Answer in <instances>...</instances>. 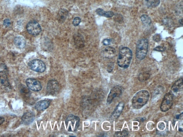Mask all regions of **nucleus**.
<instances>
[{
	"label": "nucleus",
	"mask_w": 183,
	"mask_h": 137,
	"mask_svg": "<svg viewBox=\"0 0 183 137\" xmlns=\"http://www.w3.org/2000/svg\"><path fill=\"white\" fill-rule=\"evenodd\" d=\"M146 5L149 7L155 8L160 5V0H145Z\"/></svg>",
	"instance_id": "obj_20"
},
{
	"label": "nucleus",
	"mask_w": 183,
	"mask_h": 137,
	"mask_svg": "<svg viewBox=\"0 0 183 137\" xmlns=\"http://www.w3.org/2000/svg\"><path fill=\"white\" fill-rule=\"evenodd\" d=\"M81 21V20L80 18L78 17H76L75 18L74 20H73V25L75 26H77L79 24Z\"/></svg>",
	"instance_id": "obj_23"
},
{
	"label": "nucleus",
	"mask_w": 183,
	"mask_h": 137,
	"mask_svg": "<svg viewBox=\"0 0 183 137\" xmlns=\"http://www.w3.org/2000/svg\"><path fill=\"white\" fill-rule=\"evenodd\" d=\"M141 19L143 25L145 26H148L151 23L150 18L146 15H144L141 16Z\"/></svg>",
	"instance_id": "obj_21"
},
{
	"label": "nucleus",
	"mask_w": 183,
	"mask_h": 137,
	"mask_svg": "<svg viewBox=\"0 0 183 137\" xmlns=\"http://www.w3.org/2000/svg\"><path fill=\"white\" fill-rule=\"evenodd\" d=\"M116 53V50L114 47H108L103 50L102 52V55L106 58H111L115 56Z\"/></svg>",
	"instance_id": "obj_11"
},
{
	"label": "nucleus",
	"mask_w": 183,
	"mask_h": 137,
	"mask_svg": "<svg viewBox=\"0 0 183 137\" xmlns=\"http://www.w3.org/2000/svg\"><path fill=\"white\" fill-rule=\"evenodd\" d=\"M51 102L48 100L39 101L35 105V108L38 111H43L46 109L50 106Z\"/></svg>",
	"instance_id": "obj_13"
},
{
	"label": "nucleus",
	"mask_w": 183,
	"mask_h": 137,
	"mask_svg": "<svg viewBox=\"0 0 183 137\" xmlns=\"http://www.w3.org/2000/svg\"><path fill=\"white\" fill-rule=\"evenodd\" d=\"M112 42V39H105L103 41V45H108L111 44Z\"/></svg>",
	"instance_id": "obj_24"
},
{
	"label": "nucleus",
	"mask_w": 183,
	"mask_h": 137,
	"mask_svg": "<svg viewBox=\"0 0 183 137\" xmlns=\"http://www.w3.org/2000/svg\"><path fill=\"white\" fill-rule=\"evenodd\" d=\"M182 114V113L180 115H177V116H176V118L177 119H179L180 118V117H181V116Z\"/></svg>",
	"instance_id": "obj_29"
},
{
	"label": "nucleus",
	"mask_w": 183,
	"mask_h": 137,
	"mask_svg": "<svg viewBox=\"0 0 183 137\" xmlns=\"http://www.w3.org/2000/svg\"><path fill=\"white\" fill-rule=\"evenodd\" d=\"M154 50L155 51L163 52V51H164L165 50V48L163 47L158 46L156 47Z\"/></svg>",
	"instance_id": "obj_27"
},
{
	"label": "nucleus",
	"mask_w": 183,
	"mask_h": 137,
	"mask_svg": "<svg viewBox=\"0 0 183 137\" xmlns=\"http://www.w3.org/2000/svg\"><path fill=\"white\" fill-rule=\"evenodd\" d=\"M59 85L58 81L55 80H49L48 82L47 89L48 92L50 94L54 95L58 93L59 89Z\"/></svg>",
	"instance_id": "obj_9"
},
{
	"label": "nucleus",
	"mask_w": 183,
	"mask_h": 137,
	"mask_svg": "<svg viewBox=\"0 0 183 137\" xmlns=\"http://www.w3.org/2000/svg\"><path fill=\"white\" fill-rule=\"evenodd\" d=\"M153 39H154V41H156V42H158V41H160L161 39V37L160 35L159 34H156L154 36V37H153Z\"/></svg>",
	"instance_id": "obj_25"
},
{
	"label": "nucleus",
	"mask_w": 183,
	"mask_h": 137,
	"mask_svg": "<svg viewBox=\"0 0 183 137\" xmlns=\"http://www.w3.org/2000/svg\"><path fill=\"white\" fill-rule=\"evenodd\" d=\"M173 102V95L168 93L165 95L160 106V109L162 112L168 111L172 107Z\"/></svg>",
	"instance_id": "obj_6"
},
{
	"label": "nucleus",
	"mask_w": 183,
	"mask_h": 137,
	"mask_svg": "<svg viewBox=\"0 0 183 137\" xmlns=\"http://www.w3.org/2000/svg\"><path fill=\"white\" fill-rule=\"evenodd\" d=\"M0 81L3 86L7 87L10 86L6 73L5 71H0Z\"/></svg>",
	"instance_id": "obj_17"
},
{
	"label": "nucleus",
	"mask_w": 183,
	"mask_h": 137,
	"mask_svg": "<svg viewBox=\"0 0 183 137\" xmlns=\"http://www.w3.org/2000/svg\"><path fill=\"white\" fill-rule=\"evenodd\" d=\"M183 77H181L178 79L174 83L171 88V90L173 92L178 93L182 91L183 87Z\"/></svg>",
	"instance_id": "obj_15"
},
{
	"label": "nucleus",
	"mask_w": 183,
	"mask_h": 137,
	"mask_svg": "<svg viewBox=\"0 0 183 137\" xmlns=\"http://www.w3.org/2000/svg\"><path fill=\"white\" fill-rule=\"evenodd\" d=\"M26 84L31 90L38 91L42 89V86L39 81L33 78H28L26 80Z\"/></svg>",
	"instance_id": "obj_10"
},
{
	"label": "nucleus",
	"mask_w": 183,
	"mask_h": 137,
	"mask_svg": "<svg viewBox=\"0 0 183 137\" xmlns=\"http://www.w3.org/2000/svg\"><path fill=\"white\" fill-rule=\"evenodd\" d=\"M14 43L15 46L19 49H23L25 46V39L22 37H18L15 38Z\"/></svg>",
	"instance_id": "obj_18"
},
{
	"label": "nucleus",
	"mask_w": 183,
	"mask_h": 137,
	"mask_svg": "<svg viewBox=\"0 0 183 137\" xmlns=\"http://www.w3.org/2000/svg\"><path fill=\"white\" fill-rule=\"evenodd\" d=\"M132 57V53L131 50L128 47H123L119 52L117 60L119 66L122 69L128 68L130 66Z\"/></svg>",
	"instance_id": "obj_2"
},
{
	"label": "nucleus",
	"mask_w": 183,
	"mask_h": 137,
	"mask_svg": "<svg viewBox=\"0 0 183 137\" xmlns=\"http://www.w3.org/2000/svg\"><path fill=\"white\" fill-rule=\"evenodd\" d=\"M27 29L28 33L33 36L38 35L42 31L40 25L35 21L29 22L27 25Z\"/></svg>",
	"instance_id": "obj_7"
},
{
	"label": "nucleus",
	"mask_w": 183,
	"mask_h": 137,
	"mask_svg": "<svg viewBox=\"0 0 183 137\" xmlns=\"http://www.w3.org/2000/svg\"><path fill=\"white\" fill-rule=\"evenodd\" d=\"M129 133L127 130H123L122 131H118L115 133V137H126L128 136Z\"/></svg>",
	"instance_id": "obj_22"
},
{
	"label": "nucleus",
	"mask_w": 183,
	"mask_h": 137,
	"mask_svg": "<svg viewBox=\"0 0 183 137\" xmlns=\"http://www.w3.org/2000/svg\"><path fill=\"white\" fill-rule=\"evenodd\" d=\"M35 119V115L32 112H28L24 114L22 120L26 125H29Z\"/></svg>",
	"instance_id": "obj_14"
},
{
	"label": "nucleus",
	"mask_w": 183,
	"mask_h": 137,
	"mask_svg": "<svg viewBox=\"0 0 183 137\" xmlns=\"http://www.w3.org/2000/svg\"><path fill=\"white\" fill-rule=\"evenodd\" d=\"M5 122V119L2 117L0 116V126Z\"/></svg>",
	"instance_id": "obj_28"
},
{
	"label": "nucleus",
	"mask_w": 183,
	"mask_h": 137,
	"mask_svg": "<svg viewBox=\"0 0 183 137\" xmlns=\"http://www.w3.org/2000/svg\"><path fill=\"white\" fill-rule=\"evenodd\" d=\"M148 41L147 39L140 40L137 42L136 49V57L140 60L144 59L148 52Z\"/></svg>",
	"instance_id": "obj_3"
},
{
	"label": "nucleus",
	"mask_w": 183,
	"mask_h": 137,
	"mask_svg": "<svg viewBox=\"0 0 183 137\" xmlns=\"http://www.w3.org/2000/svg\"><path fill=\"white\" fill-rule=\"evenodd\" d=\"M80 119L78 116L70 114L65 120V124L68 131L69 132H75L79 126Z\"/></svg>",
	"instance_id": "obj_4"
},
{
	"label": "nucleus",
	"mask_w": 183,
	"mask_h": 137,
	"mask_svg": "<svg viewBox=\"0 0 183 137\" xmlns=\"http://www.w3.org/2000/svg\"><path fill=\"white\" fill-rule=\"evenodd\" d=\"M180 23L182 25L183 24V19H180Z\"/></svg>",
	"instance_id": "obj_30"
},
{
	"label": "nucleus",
	"mask_w": 183,
	"mask_h": 137,
	"mask_svg": "<svg viewBox=\"0 0 183 137\" xmlns=\"http://www.w3.org/2000/svg\"><path fill=\"white\" fill-rule=\"evenodd\" d=\"M11 21L9 19H5L4 21L3 24L5 27H8L11 25Z\"/></svg>",
	"instance_id": "obj_26"
},
{
	"label": "nucleus",
	"mask_w": 183,
	"mask_h": 137,
	"mask_svg": "<svg viewBox=\"0 0 183 137\" xmlns=\"http://www.w3.org/2000/svg\"><path fill=\"white\" fill-rule=\"evenodd\" d=\"M124 103L121 102L119 103L115 108L112 114V118L113 119H116L120 116L124 109Z\"/></svg>",
	"instance_id": "obj_12"
},
{
	"label": "nucleus",
	"mask_w": 183,
	"mask_h": 137,
	"mask_svg": "<svg viewBox=\"0 0 183 137\" xmlns=\"http://www.w3.org/2000/svg\"><path fill=\"white\" fill-rule=\"evenodd\" d=\"M28 65L32 70L36 72L42 73L45 70V63L39 59H35L30 61Z\"/></svg>",
	"instance_id": "obj_5"
},
{
	"label": "nucleus",
	"mask_w": 183,
	"mask_h": 137,
	"mask_svg": "<svg viewBox=\"0 0 183 137\" xmlns=\"http://www.w3.org/2000/svg\"><path fill=\"white\" fill-rule=\"evenodd\" d=\"M96 12L99 15L107 18L112 17L114 15V13L112 11H106L101 8L97 9Z\"/></svg>",
	"instance_id": "obj_19"
},
{
	"label": "nucleus",
	"mask_w": 183,
	"mask_h": 137,
	"mask_svg": "<svg viewBox=\"0 0 183 137\" xmlns=\"http://www.w3.org/2000/svg\"><path fill=\"white\" fill-rule=\"evenodd\" d=\"M68 15V11L66 9H61L58 15V20L59 22L63 23L66 19Z\"/></svg>",
	"instance_id": "obj_16"
},
{
	"label": "nucleus",
	"mask_w": 183,
	"mask_h": 137,
	"mask_svg": "<svg viewBox=\"0 0 183 137\" xmlns=\"http://www.w3.org/2000/svg\"><path fill=\"white\" fill-rule=\"evenodd\" d=\"M122 93V89L119 86H115L111 89L107 99V104H111L115 99L118 98Z\"/></svg>",
	"instance_id": "obj_8"
},
{
	"label": "nucleus",
	"mask_w": 183,
	"mask_h": 137,
	"mask_svg": "<svg viewBox=\"0 0 183 137\" xmlns=\"http://www.w3.org/2000/svg\"><path fill=\"white\" fill-rule=\"evenodd\" d=\"M150 94L147 90H141L135 94L132 100V105L134 109H139L145 106L148 102Z\"/></svg>",
	"instance_id": "obj_1"
}]
</instances>
